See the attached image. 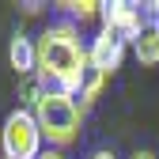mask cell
<instances>
[{
    "instance_id": "14",
    "label": "cell",
    "mask_w": 159,
    "mask_h": 159,
    "mask_svg": "<svg viewBox=\"0 0 159 159\" xmlns=\"http://www.w3.org/2000/svg\"><path fill=\"white\" fill-rule=\"evenodd\" d=\"M133 159H155V155H152V152H136Z\"/></svg>"
},
{
    "instance_id": "7",
    "label": "cell",
    "mask_w": 159,
    "mask_h": 159,
    "mask_svg": "<svg viewBox=\"0 0 159 159\" xmlns=\"http://www.w3.org/2000/svg\"><path fill=\"white\" fill-rule=\"evenodd\" d=\"M133 53L140 65H159V19H148L133 38Z\"/></svg>"
},
{
    "instance_id": "13",
    "label": "cell",
    "mask_w": 159,
    "mask_h": 159,
    "mask_svg": "<svg viewBox=\"0 0 159 159\" xmlns=\"http://www.w3.org/2000/svg\"><path fill=\"white\" fill-rule=\"evenodd\" d=\"M144 8H148V15H152V19H159V0H152V4H144Z\"/></svg>"
},
{
    "instance_id": "5",
    "label": "cell",
    "mask_w": 159,
    "mask_h": 159,
    "mask_svg": "<svg viewBox=\"0 0 159 159\" xmlns=\"http://www.w3.org/2000/svg\"><path fill=\"white\" fill-rule=\"evenodd\" d=\"M144 23H148V19H144L140 4H125V0H110V4H102V27L117 30L129 46H133V38L140 34Z\"/></svg>"
},
{
    "instance_id": "11",
    "label": "cell",
    "mask_w": 159,
    "mask_h": 159,
    "mask_svg": "<svg viewBox=\"0 0 159 159\" xmlns=\"http://www.w3.org/2000/svg\"><path fill=\"white\" fill-rule=\"evenodd\" d=\"M38 159H65V155H61V152H57V148H46V152H42V155H38Z\"/></svg>"
},
{
    "instance_id": "10",
    "label": "cell",
    "mask_w": 159,
    "mask_h": 159,
    "mask_svg": "<svg viewBox=\"0 0 159 159\" xmlns=\"http://www.w3.org/2000/svg\"><path fill=\"white\" fill-rule=\"evenodd\" d=\"M61 11H68L72 19H80V23H84V19H95V15H102V4H98V0H65V4H57Z\"/></svg>"
},
{
    "instance_id": "8",
    "label": "cell",
    "mask_w": 159,
    "mask_h": 159,
    "mask_svg": "<svg viewBox=\"0 0 159 159\" xmlns=\"http://www.w3.org/2000/svg\"><path fill=\"white\" fill-rule=\"evenodd\" d=\"M102 84H106V76L95 72V68H87L84 84H80V91H76V102H80V106H91L95 98H98V91H102Z\"/></svg>"
},
{
    "instance_id": "1",
    "label": "cell",
    "mask_w": 159,
    "mask_h": 159,
    "mask_svg": "<svg viewBox=\"0 0 159 159\" xmlns=\"http://www.w3.org/2000/svg\"><path fill=\"white\" fill-rule=\"evenodd\" d=\"M87 68H91L87 46H84L80 27L72 19H61V23H53V27H46L38 34V68H34V76L46 87L76 95L84 76H87Z\"/></svg>"
},
{
    "instance_id": "12",
    "label": "cell",
    "mask_w": 159,
    "mask_h": 159,
    "mask_svg": "<svg viewBox=\"0 0 159 159\" xmlns=\"http://www.w3.org/2000/svg\"><path fill=\"white\" fill-rule=\"evenodd\" d=\"M87 159H117V155H114V152H106V148H102V152H91V155H87Z\"/></svg>"
},
{
    "instance_id": "9",
    "label": "cell",
    "mask_w": 159,
    "mask_h": 159,
    "mask_svg": "<svg viewBox=\"0 0 159 159\" xmlns=\"http://www.w3.org/2000/svg\"><path fill=\"white\" fill-rule=\"evenodd\" d=\"M19 95H23V98H19V102H23V110H34L38 98L46 95V84H42L38 76H23V80H19Z\"/></svg>"
},
{
    "instance_id": "3",
    "label": "cell",
    "mask_w": 159,
    "mask_h": 159,
    "mask_svg": "<svg viewBox=\"0 0 159 159\" xmlns=\"http://www.w3.org/2000/svg\"><path fill=\"white\" fill-rule=\"evenodd\" d=\"M42 129H38L34 114L30 110H11L4 117V129H0V148H4V159H38L46 148H42Z\"/></svg>"
},
{
    "instance_id": "2",
    "label": "cell",
    "mask_w": 159,
    "mask_h": 159,
    "mask_svg": "<svg viewBox=\"0 0 159 159\" xmlns=\"http://www.w3.org/2000/svg\"><path fill=\"white\" fill-rule=\"evenodd\" d=\"M42 136L49 140V148H68L80 140V125H84V106L76 102V95L68 91H57V87H46V95L38 98V106L30 110Z\"/></svg>"
},
{
    "instance_id": "4",
    "label": "cell",
    "mask_w": 159,
    "mask_h": 159,
    "mask_svg": "<svg viewBox=\"0 0 159 159\" xmlns=\"http://www.w3.org/2000/svg\"><path fill=\"white\" fill-rule=\"evenodd\" d=\"M125 46H129V42H125L117 30L102 27V30L91 38V46H87V61H91V68H95V72H102V76H110L114 68H121Z\"/></svg>"
},
{
    "instance_id": "6",
    "label": "cell",
    "mask_w": 159,
    "mask_h": 159,
    "mask_svg": "<svg viewBox=\"0 0 159 159\" xmlns=\"http://www.w3.org/2000/svg\"><path fill=\"white\" fill-rule=\"evenodd\" d=\"M8 61H11V68H15L19 76H34V68H38V42L27 38L23 30L11 34V42H8Z\"/></svg>"
}]
</instances>
